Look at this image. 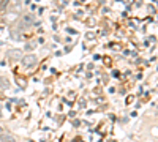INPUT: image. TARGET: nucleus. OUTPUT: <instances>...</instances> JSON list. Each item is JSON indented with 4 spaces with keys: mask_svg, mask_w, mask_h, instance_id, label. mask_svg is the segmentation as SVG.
I'll return each instance as SVG.
<instances>
[{
    "mask_svg": "<svg viewBox=\"0 0 158 142\" xmlns=\"http://www.w3.org/2000/svg\"><path fill=\"white\" fill-rule=\"evenodd\" d=\"M0 87H2V89H8V87H10V82H8V79H6V77H0Z\"/></svg>",
    "mask_w": 158,
    "mask_h": 142,
    "instance_id": "nucleus-4",
    "label": "nucleus"
},
{
    "mask_svg": "<svg viewBox=\"0 0 158 142\" xmlns=\"http://www.w3.org/2000/svg\"><path fill=\"white\" fill-rule=\"evenodd\" d=\"M8 59L11 60V62H16V60H21L22 59V51L19 49H13L8 52Z\"/></svg>",
    "mask_w": 158,
    "mask_h": 142,
    "instance_id": "nucleus-1",
    "label": "nucleus"
},
{
    "mask_svg": "<svg viewBox=\"0 0 158 142\" xmlns=\"http://www.w3.org/2000/svg\"><path fill=\"white\" fill-rule=\"evenodd\" d=\"M22 65L24 66H33L36 63V57L35 55H32V54H30V55H25V57H22Z\"/></svg>",
    "mask_w": 158,
    "mask_h": 142,
    "instance_id": "nucleus-2",
    "label": "nucleus"
},
{
    "mask_svg": "<svg viewBox=\"0 0 158 142\" xmlns=\"http://www.w3.org/2000/svg\"><path fill=\"white\" fill-rule=\"evenodd\" d=\"M0 141L2 142H16V139L11 134H2V136H0Z\"/></svg>",
    "mask_w": 158,
    "mask_h": 142,
    "instance_id": "nucleus-3",
    "label": "nucleus"
}]
</instances>
